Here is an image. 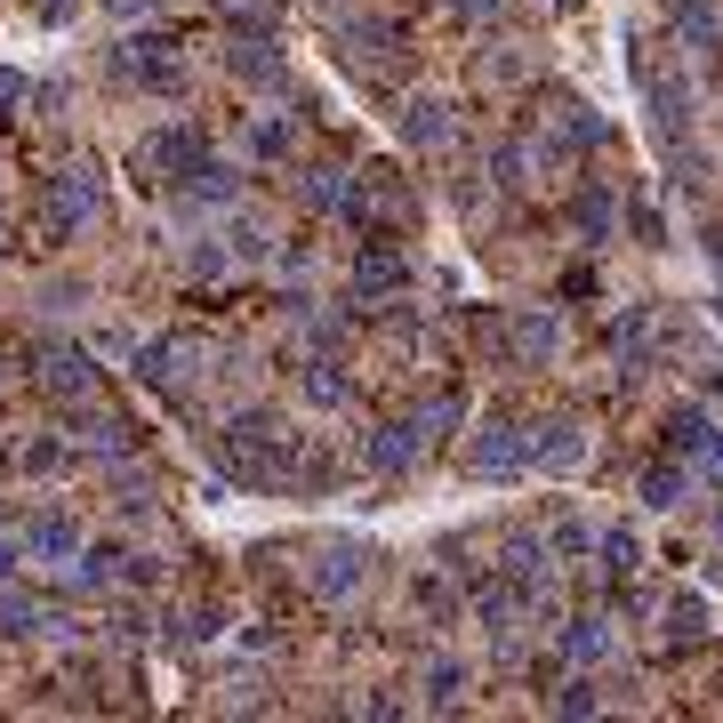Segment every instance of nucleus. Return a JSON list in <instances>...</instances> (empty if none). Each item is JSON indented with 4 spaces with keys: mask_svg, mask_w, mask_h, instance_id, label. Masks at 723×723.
<instances>
[]
</instances>
